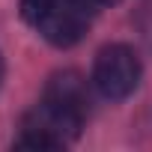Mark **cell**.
Listing matches in <instances>:
<instances>
[{
  "label": "cell",
  "instance_id": "cell-1",
  "mask_svg": "<svg viewBox=\"0 0 152 152\" xmlns=\"http://www.w3.org/2000/svg\"><path fill=\"white\" fill-rule=\"evenodd\" d=\"M93 6V0H21V15L54 48H72L87 36Z\"/></svg>",
  "mask_w": 152,
  "mask_h": 152
},
{
  "label": "cell",
  "instance_id": "cell-2",
  "mask_svg": "<svg viewBox=\"0 0 152 152\" xmlns=\"http://www.w3.org/2000/svg\"><path fill=\"white\" fill-rule=\"evenodd\" d=\"M140 72L143 69H140V57L134 54V48L113 42L96 54L93 84L107 102H125L140 84Z\"/></svg>",
  "mask_w": 152,
  "mask_h": 152
},
{
  "label": "cell",
  "instance_id": "cell-3",
  "mask_svg": "<svg viewBox=\"0 0 152 152\" xmlns=\"http://www.w3.org/2000/svg\"><path fill=\"white\" fill-rule=\"evenodd\" d=\"M42 99L51 102V104H57L60 110H69V113H75V116L87 119V104H90L87 81L81 78L78 72H72V69L51 75L48 84H45V96H42Z\"/></svg>",
  "mask_w": 152,
  "mask_h": 152
},
{
  "label": "cell",
  "instance_id": "cell-4",
  "mask_svg": "<svg viewBox=\"0 0 152 152\" xmlns=\"http://www.w3.org/2000/svg\"><path fill=\"white\" fill-rule=\"evenodd\" d=\"M93 3H96V6H116L119 0H93Z\"/></svg>",
  "mask_w": 152,
  "mask_h": 152
},
{
  "label": "cell",
  "instance_id": "cell-5",
  "mask_svg": "<svg viewBox=\"0 0 152 152\" xmlns=\"http://www.w3.org/2000/svg\"><path fill=\"white\" fill-rule=\"evenodd\" d=\"M0 81H3V57H0Z\"/></svg>",
  "mask_w": 152,
  "mask_h": 152
}]
</instances>
